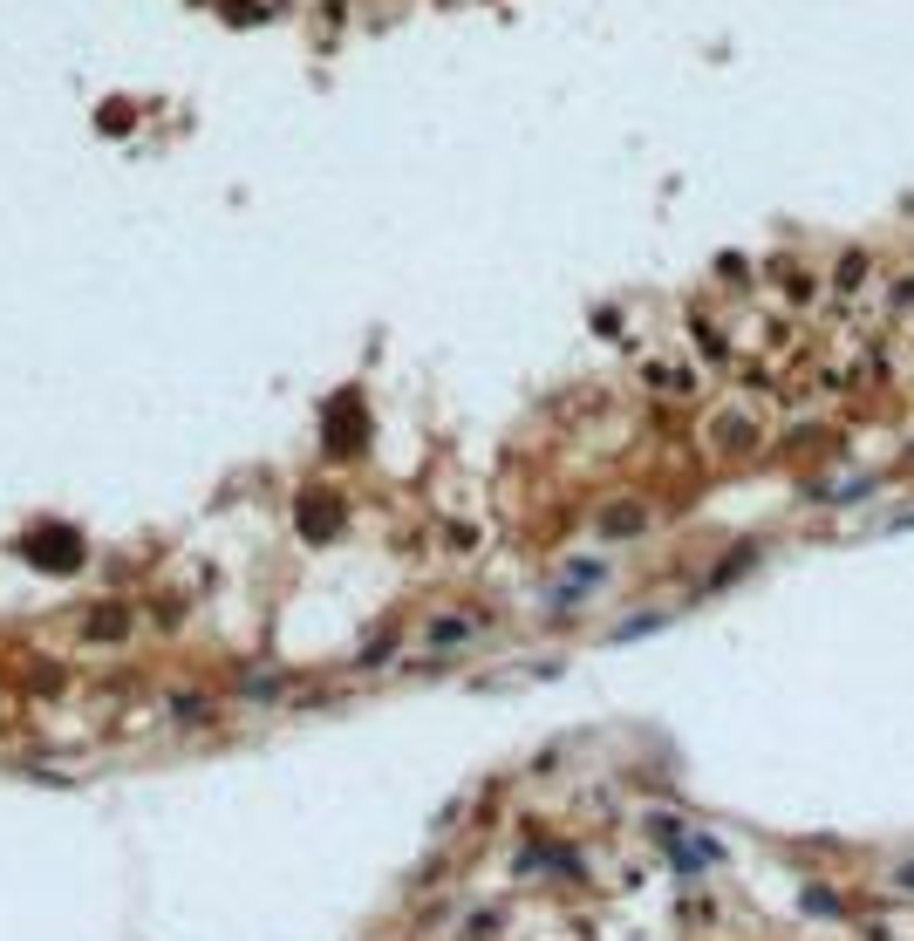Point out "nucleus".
<instances>
[{
    "instance_id": "nucleus-1",
    "label": "nucleus",
    "mask_w": 914,
    "mask_h": 941,
    "mask_svg": "<svg viewBox=\"0 0 914 941\" xmlns=\"http://www.w3.org/2000/svg\"><path fill=\"white\" fill-rule=\"evenodd\" d=\"M28 553H35L41 566H55V573H62V566L82 560V539H76V532H62V526H41L35 539H28Z\"/></svg>"
},
{
    "instance_id": "nucleus-2",
    "label": "nucleus",
    "mask_w": 914,
    "mask_h": 941,
    "mask_svg": "<svg viewBox=\"0 0 914 941\" xmlns=\"http://www.w3.org/2000/svg\"><path fill=\"white\" fill-rule=\"evenodd\" d=\"M307 532L321 539V532H335V512H328V498H314V512H307Z\"/></svg>"
},
{
    "instance_id": "nucleus-3",
    "label": "nucleus",
    "mask_w": 914,
    "mask_h": 941,
    "mask_svg": "<svg viewBox=\"0 0 914 941\" xmlns=\"http://www.w3.org/2000/svg\"><path fill=\"white\" fill-rule=\"evenodd\" d=\"M894 887H901V894H914V860H908V866H894Z\"/></svg>"
}]
</instances>
